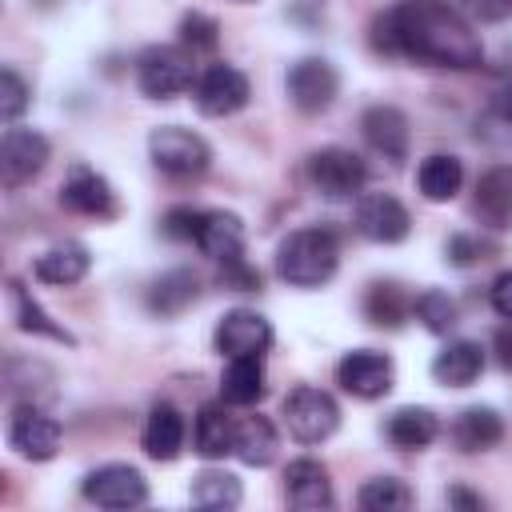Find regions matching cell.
Returning a JSON list of instances; mask_svg holds the SVG:
<instances>
[{"label":"cell","mask_w":512,"mask_h":512,"mask_svg":"<svg viewBox=\"0 0 512 512\" xmlns=\"http://www.w3.org/2000/svg\"><path fill=\"white\" fill-rule=\"evenodd\" d=\"M372 32H376L372 36L376 48L392 56H408V60L456 68V72L484 64L480 36L472 32L468 16L448 0H400L376 20Z\"/></svg>","instance_id":"obj_1"},{"label":"cell","mask_w":512,"mask_h":512,"mask_svg":"<svg viewBox=\"0 0 512 512\" xmlns=\"http://www.w3.org/2000/svg\"><path fill=\"white\" fill-rule=\"evenodd\" d=\"M360 132H364L368 148H372L376 156H384L388 164H404V160H408V140H412V132H408V116H404L400 108H392V104H372V108L360 116Z\"/></svg>","instance_id":"obj_16"},{"label":"cell","mask_w":512,"mask_h":512,"mask_svg":"<svg viewBox=\"0 0 512 512\" xmlns=\"http://www.w3.org/2000/svg\"><path fill=\"white\" fill-rule=\"evenodd\" d=\"M356 504L364 512H400V508H412V488L396 476H376L356 492Z\"/></svg>","instance_id":"obj_33"},{"label":"cell","mask_w":512,"mask_h":512,"mask_svg":"<svg viewBox=\"0 0 512 512\" xmlns=\"http://www.w3.org/2000/svg\"><path fill=\"white\" fill-rule=\"evenodd\" d=\"M8 296H12V316H16V328L20 332H32V336H48V340H56V344H76L72 340V332L68 328H60L28 292H24V284L20 280H12L8 284Z\"/></svg>","instance_id":"obj_30"},{"label":"cell","mask_w":512,"mask_h":512,"mask_svg":"<svg viewBox=\"0 0 512 512\" xmlns=\"http://www.w3.org/2000/svg\"><path fill=\"white\" fill-rule=\"evenodd\" d=\"M84 496L96 508H140L148 500V480L132 464H100L84 476Z\"/></svg>","instance_id":"obj_9"},{"label":"cell","mask_w":512,"mask_h":512,"mask_svg":"<svg viewBox=\"0 0 512 512\" xmlns=\"http://www.w3.org/2000/svg\"><path fill=\"white\" fill-rule=\"evenodd\" d=\"M284 88H288V100H292L296 112L316 116V112L332 108V100H336V92H340V76H336V68H332L328 60L304 56V60H296V64L288 68Z\"/></svg>","instance_id":"obj_8"},{"label":"cell","mask_w":512,"mask_h":512,"mask_svg":"<svg viewBox=\"0 0 512 512\" xmlns=\"http://www.w3.org/2000/svg\"><path fill=\"white\" fill-rule=\"evenodd\" d=\"M264 380L268 376H264V360L260 356H228V368L220 376V396L228 404H236V408H248V404H256L264 396V388H268Z\"/></svg>","instance_id":"obj_25"},{"label":"cell","mask_w":512,"mask_h":512,"mask_svg":"<svg viewBox=\"0 0 512 512\" xmlns=\"http://www.w3.org/2000/svg\"><path fill=\"white\" fill-rule=\"evenodd\" d=\"M460 184H464V164H460L456 156H448V152H432V156H424L420 168H416V188H420V196L432 200V204L452 200V196L460 192Z\"/></svg>","instance_id":"obj_26"},{"label":"cell","mask_w":512,"mask_h":512,"mask_svg":"<svg viewBox=\"0 0 512 512\" xmlns=\"http://www.w3.org/2000/svg\"><path fill=\"white\" fill-rule=\"evenodd\" d=\"M488 252H492V244L480 240V236H452V240H448V260H452V264H476V260H484Z\"/></svg>","instance_id":"obj_40"},{"label":"cell","mask_w":512,"mask_h":512,"mask_svg":"<svg viewBox=\"0 0 512 512\" xmlns=\"http://www.w3.org/2000/svg\"><path fill=\"white\" fill-rule=\"evenodd\" d=\"M196 296H200L196 272L172 268V272H164V276H156V280L148 284L144 304H148V312H156V316H180L188 304H196Z\"/></svg>","instance_id":"obj_22"},{"label":"cell","mask_w":512,"mask_h":512,"mask_svg":"<svg viewBox=\"0 0 512 512\" xmlns=\"http://www.w3.org/2000/svg\"><path fill=\"white\" fill-rule=\"evenodd\" d=\"M220 280H224L228 288H236V292H256V288H260V272L248 268L244 256L232 260V264H220Z\"/></svg>","instance_id":"obj_41"},{"label":"cell","mask_w":512,"mask_h":512,"mask_svg":"<svg viewBox=\"0 0 512 512\" xmlns=\"http://www.w3.org/2000/svg\"><path fill=\"white\" fill-rule=\"evenodd\" d=\"M60 204L68 212H76V216H96V220L116 216V192H112V184L96 168H88V164H72L68 168V176L60 184Z\"/></svg>","instance_id":"obj_12"},{"label":"cell","mask_w":512,"mask_h":512,"mask_svg":"<svg viewBox=\"0 0 512 512\" xmlns=\"http://www.w3.org/2000/svg\"><path fill=\"white\" fill-rule=\"evenodd\" d=\"M492 308L500 320H512V272H500L492 280Z\"/></svg>","instance_id":"obj_42"},{"label":"cell","mask_w":512,"mask_h":512,"mask_svg":"<svg viewBox=\"0 0 512 512\" xmlns=\"http://www.w3.org/2000/svg\"><path fill=\"white\" fill-rule=\"evenodd\" d=\"M484 124H488V128H500V140H512V80H504V84L492 88ZM488 128H484V132H488Z\"/></svg>","instance_id":"obj_37"},{"label":"cell","mask_w":512,"mask_h":512,"mask_svg":"<svg viewBox=\"0 0 512 512\" xmlns=\"http://www.w3.org/2000/svg\"><path fill=\"white\" fill-rule=\"evenodd\" d=\"M244 500V488L232 472L224 468H204L200 476H192V504L208 508V512H228Z\"/></svg>","instance_id":"obj_29"},{"label":"cell","mask_w":512,"mask_h":512,"mask_svg":"<svg viewBox=\"0 0 512 512\" xmlns=\"http://www.w3.org/2000/svg\"><path fill=\"white\" fill-rule=\"evenodd\" d=\"M24 108H28V84H24V76L16 68H4L0 72V116L12 124Z\"/></svg>","instance_id":"obj_36"},{"label":"cell","mask_w":512,"mask_h":512,"mask_svg":"<svg viewBox=\"0 0 512 512\" xmlns=\"http://www.w3.org/2000/svg\"><path fill=\"white\" fill-rule=\"evenodd\" d=\"M8 444L24 460H52L60 452V424L48 412H40L36 404H20L8 424Z\"/></svg>","instance_id":"obj_15"},{"label":"cell","mask_w":512,"mask_h":512,"mask_svg":"<svg viewBox=\"0 0 512 512\" xmlns=\"http://www.w3.org/2000/svg\"><path fill=\"white\" fill-rule=\"evenodd\" d=\"M484 372V348L476 340H448L432 356V380L444 388H468Z\"/></svg>","instance_id":"obj_19"},{"label":"cell","mask_w":512,"mask_h":512,"mask_svg":"<svg viewBox=\"0 0 512 512\" xmlns=\"http://www.w3.org/2000/svg\"><path fill=\"white\" fill-rule=\"evenodd\" d=\"M276 448H280L276 428H272L264 416H244V420L236 424L232 456H236L240 464H248V468H264V464L276 460Z\"/></svg>","instance_id":"obj_27"},{"label":"cell","mask_w":512,"mask_h":512,"mask_svg":"<svg viewBox=\"0 0 512 512\" xmlns=\"http://www.w3.org/2000/svg\"><path fill=\"white\" fill-rule=\"evenodd\" d=\"M492 352H496V364L512 372V320H508L504 328H496V336H492Z\"/></svg>","instance_id":"obj_43"},{"label":"cell","mask_w":512,"mask_h":512,"mask_svg":"<svg viewBox=\"0 0 512 512\" xmlns=\"http://www.w3.org/2000/svg\"><path fill=\"white\" fill-rule=\"evenodd\" d=\"M192 56L196 52L184 48V44H152V48H144L140 60H136V84H140V92L152 96V100H172V96L188 92L192 88V76H196Z\"/></svg>","instance_id":"obj_4"},{"label":"cell","mask_w":512,"mask_h":512,"mask_svg":"<svg viewBox=\"0 0 512 512\" xmlns=\"http://www.w3.org/2000/svg\"><path fill=\"white\" fill-rule=\"evenodd\" d=\"M340 240L332 228H300L276 248V276L292 288H320L336 276Z\"/></svg>","instance_id":"obj_2"},{"label":"cell","mask_w":512,"mask_h":512,"mask_svg":"<svg viewBox=\"0 0 512 512\" xmlns=\"http://www.w3.org/2000/svg\"><path fill=\"white\" fill-rule=\"evenodd\" d=\"M148 156L152 164L172 176V180H196L208 172L212 164V148L200 132L192 128H180V124H164V128H152L148 136Z\"/></svg>","instance_id":"obj_3"},{"label":"cell","mask_w":512,"mask_h":512,"mask_svg":"<svg viewBox=\"0 0 512 512\" xmlns=\"http://www.w3.org/2000/svg\"><path fill=\"white\" fill-rule=\"evenodd\" d=\"M448 504H460V508H484V500L472 496V492H464V488H452V492H448Z\"/></svg>","instance_id":"obj_44"},{"label":"cell","mask_w":512,"mask_h":512,"mask_svg":"<svg viewBox=\"0 0 512 512\" xmlns=\"http://www.w3.org/2000/svg\"><path fill=\"white\" fill-rule=\"evenodd\" d=\"M200 224H204V212H200V208H172L160 228H164V236H172V240H192V244H196Z\"/></svg>","instance_id":"obj_38"},{"label":"cell","mask_w":512,"mask_h":512,"mask_svg":"<svg viewBox=\"0 0 512 512\" xmlns=\"http://www.w3.org/2000/svg\"><path fill=\"white\" fill-rule=\"evenodd\" d=\"M412 312H416V320L428 328V332H436V336H448L452 328H456V300L448 296V292H436V288H428V292H420L416 300H412Z\"/></svg>","instance_id":"obj_34"},{"label":"cell","mask_w":512,"mask_h":512,"mask_svg":"<svg viewBox=\"0 0 512 512\" xmlns=\"http://www.w3.org/2000/svg\"><path fill=\"white\" fill-rule=\"evenodd\" d=\"M308 180L324 200H352L360 196L368 168L352 148H320L308 156Z\"/></svg>","instance_id":"obj_6"},{"label":"cell","mask_w":512,"mask_h":512,"mask_svg":"<svg viewBox=\"0 0 512 512\" xmlns=\"http://www.w3.org/2000/svg\"><path fill=\"white\" fill-rule=\"evenodd\" d=\"M48 156H52L48 136H40L36 128H8L0 140V184L8 192L24 188L28 180H36L44 172Z\"/></svg>","instance_id":"obj_7"},{"label":"cell","mask_w":512,"mask_h":512,"mask_svg":"<svg viewBox=\"0 0 512 512\" xmlns=\"http://www.w3.org/2000/svg\"><path fill=\"white\" fill-rule=\"evenodd\" d=\"M392 376H396L392 360L384 352H372V348H356V352H348L336 364V384L348 396H356V400H380V396H388Z\"/></svg>","instance_id":"obj_10"},{"label":"cell","mask_w":512,"mask_h":512,"mask_svg":"<svg viewBox=\"0 0 512 512\" xmlns=\"http://www.w3.org/2000/svg\"><path fill=\"white\" fill-rule=\"evenodd\" d=\"M500 440H504V420L492 408L472 404V408L456 412V420H452V444L460 452H488Z\"/></svg>","instance_id":"obj_23"},{"label":"cell","mask_w":512,"mask_h":512,"mask_svg":"<svg viewBox=\"0 0 512 512\" xmlns=\"http://www.w3.org/2000/svg\"><path fill=\"white\" fill-rule=\"evenodd\" d=\"M456 8L476 24H500L512 16V0H456Z\"/></svg>","instance_id":"obj_39"},{"label":"cell","mask_w":512,"mask_h":512,"mask_svg":"<svg viewBox=\"0 0 512 512\" xmlns=\"http://www.w3.org/2000/svg\"><path fill=\"white\" fill-rule=\"evenodd\" d=\"M220 32V24L212 20V16H204V12H188L184 20H180V40H184V48H192V52H212L216 48V36Z\"/></svg>","instance_id":"obj_35"},{"label":"cell","mask_w":512,"mask_h":512,"mask_svg":"<svg viewBox=\"0 0 512 512\" xmlns=\"http://www.w3.org/2000/svg\"><path fill=\"white\" fill-rule=\"evenodd\" d=\"M284 496L292 508L300 512H320V508H332L336 496H332V480H328V468L320 460H292L284 468Z\"/></svg>","instance_id":"obj_17"},{"label":"cell","mask_w":512,"mask_h":512,"mask_svg":"<svg viewBox=\"0 0 512 512\" xmlns=\"http://www.w3.org/2000/svg\"><path fill=\"white\" fill-rule=\"evenodd\" d=\"M140 444H144V452H148L152 460H160V464L176 460L180 448H184V416H180L172 404H156V408L148 412V420H144Z\"/></svg>","instance_id":"obj_24"},{"label":"cell","mask_w":512,"mask_h":512,"mask_svg":"<svg viewBox=\"0 0 512 512\" xmlns=\"http://www.w3.org/2000/svg\"><path fill=\"white\" fill-rule=\"evenodd\" d=\"M248 96H252L248 76L232 64H208L196 76V108L204 116H232L248 104Z\"/></svg>","instance_id":"obj_11"},{"label":"cell","mask_w":512,"mask_h":512,"mask_svg":"<svg viewBox=\"0 0 512 512\" xmlns=\"http://www.w3.org/2000/svg\"><path fill=\"white\" fill-rule=\"evenodd\" d=\"M232 436H236V420L220 404H204L200 416H196V432H192L196 452L208 456V460H216V456L232 452Z\"/></svg>","instance_id":"obj_31"},{"label":"cell","mask_w":512,"mask_h":512,"mask_svg":"<svg viewBox=\"0 0 512 512\" xmlns=\"http://www.w3.org/2000/svg\"><path fill=\"white\" fill-rule=\"evenodd\" d=\"M196 248L216 260V264H232L244 256V220L236 212H204Z\"/></svg>","instance_id":"obj_18"},{"label":"cell","mask_w":512,"mask_h":512,"mask_svg":"<svg viewBox=\"0 0 512 512\" xmlns=\"http://www.w3.org/2000/svg\"><path fill=\"white\" fill-rule=\"evenodd\" d=\"M212 340L220 356H264L272 348V324L252 308H232L220 316Z\"/></svg>","instance_id":"obj_13"},{"label":"cell","mask_w":512,"mask_h":512,"mask_svg":"<svg viewBox=\"0 0 512 512\" xmlns=\"http://www.w3.org/2000/svg\"><path fill=\"white\" fill-rule=\"evenodd\" d=\"M388 440L396 444V448H404V452H420V448H428L436 436H440V420H436V412L432 408H396L392 416H388Z\"/></svg>","instance_id":"obj_28"},{"label":"cell","mask_w":512,"mask_h":512,"mask_svg":"<svg viewBox=\"0 0 512 512\" xmlns=\"http://www.w3.org/2000/svg\"><path fill=\"white\" fill-rule=\"evenodd\" d=\"M408 228H412V216H408V208L396 196L364 192L356 200V232L360 236H368L376 244H396V240L408 236Z\"/></svg>","instance_id":"obj_14"},{"label":"cell","mask_w":512,"mask_h":512,"mask_svg":"<svg viewBox=\"0 0 512 512\" xmlns=\"http://www.w3.org/2000/svg\"><path fill=\"white\" fill-rule=\"evenodd\" d=\"M408 312H412V300L396 284H372L364 296V316L376 328H400L408 320Z\"/></svg>","instance_id":"obj_32"},{"label":"cell","mask_w":512,"mask_h":512,"mask_svg":"<svg viewBox=\"0 0 512 512\" xmlns=\"http://www.w3.org/2000/svg\"><path fill=\"white\" fill-rule=\"evenodd\" d=\"M340 424V408L336 400L324 392V388H312V384H300L284 396V428L292 440L300 444H320L336 432Z\"/></svg>","instance_id":"obj_5"},{"label":"cell","mask_w":512,"mask_h":512,"mask_svg":"<svg viewBox=\"0 0 512 512\" xmlns=\"http://www.w3.org/2000/svg\"><path fill=\"white\" fill-rule=\"evenodd\" d=\"M88 264H92V256H88V248H84L80 240H60V244H52V248H44V252L36 256L32 272H36V280H44V284L68 288V284H76V280L88 276Z\"/></svg>","instance_id":"obj_21"},{"label":"cell","mask_w":512,"mask_h":512,"mask_svg":"<svg viewBox=\"0 0 512 512\" xmlns=\"http://www.w3.org/2000/svg\"><path fill=\"white\" fill-rule=\"evenodd\" d=\"M476 216L492 228H512V164H496L476 180Z\"/></svg>","instance_id":"obj_20"}]
</instances>
